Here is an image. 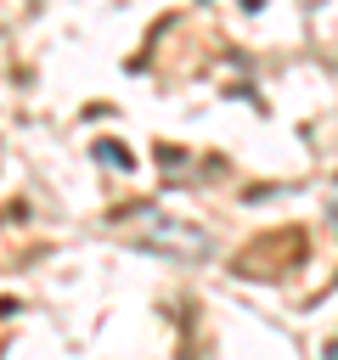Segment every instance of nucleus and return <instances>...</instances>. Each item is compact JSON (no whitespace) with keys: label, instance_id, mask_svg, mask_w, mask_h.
Masks as SVG:
<instances>
[{"label":"nucleus","instance_id":"1","mask_svg":"<svg viewBox=\"0 0 338 360\" xmlns=\"http://www.w3.org/2000/svg\"><path fill=\"white\" fill-rule=\"evenodd\" d=\"M135 242L163 253V259H180V264H203L214 253V236L203 225H186V219H169V214H135Z\"/></svg>","mask_w":338,"mask_h":360},{"label":"nucleus","instance_id":"2","mask_svg":"<svg viewBox=\"0 0 338 360\" xmlns=\"http://www.w3.org/2000/svg\"><path fill=\"white\" fill-rule=\"evenodd\" d=\"M242 6H248V11H259V6H265V0H242Z\"/></svg>","mask_w":338,"mask_h":360},{"label":"nucleus","instance_id":"3","mask_svg":"<svg viewBox=\"0 0 338 360\" xmlns=\"http://www.w3.org/2000/svg\"><path fill=\"white\" fill-rule=\"evenodd\" d=\"M332 219H338V208H332Z\"/></svg>","mask_w":338,"mask_h":360}]
</instances>
